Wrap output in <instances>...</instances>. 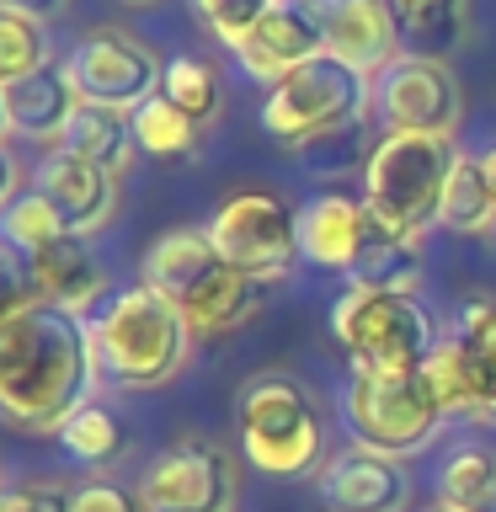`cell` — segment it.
I'll use <instances>...</instances> for the list:
<instances>
[{
	"label": "cell",
	"mask_w": 496,
	"mask_h": 512,
	"mask_svg": "<svg viewBox=\"0 0 496 512\" xmlns=\"http://www.w3.org/2000/svg\"><path fill=\"white\" fill-rule=\"evenodd\" d=\"M96 390V363H91V336L86 320L54 310L38 294L22 299L0 320V416L11 427L54 432L91 400Z\"/></svg>",
	"instance_id": "6da1fadb"
},
{
	"label": "cell",
	"mask_w": 496,
	"mask_h": 512,
	"mask_svg": "<svg viewBox=\"0 0 496 512\" xmlns=\"http://www.w3.org/2000/svg\"><path fill=\"white\" fill-rule=\"evenodd\" d=\"M86 336H91L96 384H112V390H166V384L182 379L192 347H198L182 310L150 283L112 294L86 320Z\"/></svg>",
	"instance_id": "7a4b0ae2"
},
{
	"label": "cell",
	"mask_w": 496,
	"mask_h": 512,
	"mask_svg": "<svg viewBox=\"0 0 496 512\" xmlns=\"http://www.w3.org/2000/svg\"><path fill=\"white\" fill-rule=\"evenodd\" d=\"M235 438L246 464L267 480H304L320 470V454H326L315 395L283 368H267V374H251L240 384Z\"/></svg>",
	"instance_id": "3957f363"
},
{
	"label": "cell",
	"mask_w": 496,
	"mask_h": 512,
	"mask_svg": "<svg viewBox=\"0 0 496 512\" xmlns=\"http://www.w3.org/2000/svg\"><path fill=\"white\" fill-rule=\"evenodd\" d=\"M368 112H374V75L352 70L336 54H315L262 96V128L294 150L352 134V128H363Z\"/></svg>",
	"instance_id": "277c9868"
},
{
	"label": "cell",
	"mask_w": 496,
	"mask_h": 512,
	"mask_svg": "<svg viewBox=\"0 0 496 512\" xmlns=\"http://www.w3.org/2000/svg\"><path fill=\"white\" fill-rule=\"evenodd\" d=\"M459 166L454 139L427 134H384L363 160V208L400 235L432 230L443 219V192Z\"/></svg>",
	"instance_id": "5b68a950"
},
{
	"label": "cell",
	"mask_w": 496,
	"mask_h": 512,
	"mask_svg": "<svg viewBox=\"0 0 496 512\" xmlns=\"http://www.w3.org/2000/svg\"><path fill=\"white\" fill-rule=\"evenodd\" d=\"M342 422L347 443H363L390 459H411L432 448L448 416L432 384L422 379V368H352L342 384Z\"/></svg>",
	"instance_id": "8992f818"
},
{
	"label": "cell",
	"mask_w": 496,
	"mask_h": 512,
	"mask_svg": "<svg viewBox=\"0 0 496 512\" xmlns=\"http://www.w3.org/2000/svg\"><path fill=\"white\" fill-rule=\"evenodd\" d=\"M331 336L352 358V368H422L438 352V320L416 294L358 288L331 304Z\"/></svg>",
	"instance_id": "52a82bcc"
},
{
	"label": "cell",
	"mask_w": 496,
	"mask_h": 512,
	"mask_svg": "<svg viewBox=\"0 0 496 512\" xmlns=\"http://www.w3.org/2000/svg\"><path fill=\"white\" fill-rule=\"evenodd\" d=\"M208 246L219 251V262L246 272L256 283H283L299 262V208H288L278 192H235L214 208V219L203 224Z\"/></svg>",
	"instance_id": "ba28073f"
},
{
	"label": "cell",
	"mask_w": 496,
	"mask_h": 512,
	"mask_svg": "<svg viewBox=\"0 0 496 512\" xmlns=\"http://www.w3.org/2000/svg\"><path fill=\"white\" fill-rule=\"evenodd\" d=\"M139 496L150 512H235L240 475L214 438H176L144 464Z\"/></svg>",
	"instance_id": "9c48e42d"
},
{
	"label": "cell",
	"mask_w": 496,
	"mask_h": 512,
	"mask_svg": "<svg viewBox=\"0 0 496 512\" xmlns=\"http://www.w3.org/2000/svg\"><path fill=\"white\" fill-rule=\"evenodd\" d=\"M374 112L384 134H427L454 139L464 118V91L448 59H416L400 54L384 75H374Z\"/></svg>",
	"instance_id": "30bf717a"
},
{
	"label": "cell",
	"mask_w": 496,
	"mask_h": 512,
	"mask_svg": "<svg viewBox=\"0 0 496 512\" xmlns=\"http://www.w3.org/2000/svg\"><path fill=\"white\" fill-rule=\"evenodd\" d=\"M64 64L75 75L80 102H102V107H123V112L160 96V75H166V59L123 27H91Z\"/></svg>",
	"instance_id": "8fae6325"
},
{
	"label": "cell",
	"mask_w": 496,
	"mask_h": 512,
	"mask_svg": "<svg viewBox=\"0 0 496 512\" xmlns=\"http://www.w3.org/2000/svg\"><path fill=\"white\" fill-rule=\"evenodd\" d=\"M411 480L400 459L347 443L320 464V507L326 512H406Z\"/></svg>",
	"instance_id": "7c38bea8"
},
{
	"label": "cell",
	"mask_w": 496,
	"mask_h": 512,
	"mask_svg": "<svg viewBox=\"0 0 496 512\" xmlns=\"http://www.w3.org/2000/svg\"><path fill=\"white\" fill-rule=\"evenodd\" d=\"M315 54H326V32H320V11L299 6V0H272V11L246 32V43L235 48L240 70H246L256 86H278L288 70L310 64Z\"/></svg>",
	"instance_id": "4fadbf2b"
},
{
	"label": "cell",
	"mask_w": 496,
	"mask_h": 512,
	"mask_svg": "<svg viewBox=\"0 0 496 512\" xmlns=\"http://www.w3.org/2000/svg\"><path fill=\"white\" fill-rule=\"evenodd\" d=\"M32 187L59 208V219H64L70 235H96L112 214H118V171L96 166V160H86V155L48 150Z\"/></svg>",
	"instance_id": "5bb4252c"
},
{
	"label": "cell",
	"mask_w": 496,
	"mask_h": 512,
	"mask_svg": "<svg viewBox=\"0 0 496 512\" xmlns=\"http://www.w3.org/2000/svg\"><path fill=\"white\" fill-rule=\"evenodd\" d=\"M22 267H27L32 294L64 315H75V320H91L102 294H107V267L91 256L86 235H59L54 246L22 256Z\"/></svg>",
	"instance_id": "9a60e30c"
},
{
	"label": "cell",
	"mask_w": 496,
	"mask_h": 512,
	"mask_svg": "<svg viewBox=\"0 0 496 512\" xmlns=\"http://www.w3.org/2000/svg\"><path fill=\"white\" fill-rule=\"evenodd\" d=\"M320 11V32H326V54L363 75H384L400 59L395 22L384 11V0H326Z\"/></svg>",
	"instance_id": "2e32d148"
},
{
	"label": "cell",
	"mask_w": 496,
	"mask_h": 512,
	"mask_svg": "<svg viewBox=\"0 0 496 512\" xmlns=\"http://www.w3.org/2000/svg\"><path fill=\"white\" fill-rule=\"evenodd\" d=\"M0 91H6V123H11V134L43 144V150H59L64 128H70L75 107H80L70 64H43V70L11 80V86H0Z\"/></svg>",
	"instance_id": "e0dca14e"
},
{
	"label": "cell",
	"mask_w": 496,
	"mask_h": 512,
	"mask_svg": "<svg viewBox=\"0 0 496 512\" xmlns=\"http://www.w3.org/2000/svg\"><path fill=\"white\" fill-rule=\"evenodd\" d=\"M368 230V208L347 192H320L299 208V262L326 267V272H352Z\"/></svg>",
	"instance_id": "ac0fdd59"
},
{
	"label": "cell",
	"mask_w": 496,
	"mask_h": 512,
	"mask_svg": "<svg viewBox=\"0 0 496 512\" xmlns=\"http://www.w3.org/2000/svg\"><path fill=\"white\" fill-rule=\"evenodd\" d=\"M176 310H182L192 342H224V336H235L256 310H262V283L246 278V272H235L230 262H219Z\"/></svg>",
	"instance_id": "d6986e66"
},
{
	"label": "cell",
	"mask_w": 496,
	"mask_h": 512,
	"mask_svg": "<svg viewBox=\"0 0 496 512\" xmlns=\"http://www.w3.org/2000/svg\"><path fill=\"white\" fill-rule=\"evenodd\" d=\"M400 38V54L416 59H448L454 48L470 43L475 0H384Z\"/></svg>",
	"instance_id": "ffe728a7"
},
{
	"label": "cell",
	"mask_w": 496,
	"mask_h": 512,
	"mask_svg": "<svg viewBox=\"0 0 496 512\" xmlns=\"http://www.w3.org/2000/svg\"><path fill=\"white\" fill-rule=\"evenodd\" d=\"M454 342L464 379H470V422L475 427H496V299H470L454 315Z\"/></svg>",
	"instance_id": "44dd1931"
},
{
	"label": "cell",
	"mask_w": 496,
	"mask_h": 512,
	"mask_svg": "<svg viewBox=\"0 0 496 512\" xmlns=\"http://www.w3.org/2000/svg\"><path fill=\"white\" fill-rule=\"evenodd\" d=\"M422 240L416 235H400L390 224H379L368 214V230H363V246H358V262H352L347 278L358 288H384V294H416L422 288Z\"/></svg>",
	"instance_id": "7402d4cb"
},
{
	"label": "cell",
	"mask_w": 496,
	"mask_h": 512,
	"mask_svg": "<svg viewBox=\"0 0 496 512\" xmlns=\"http://www.w3.org/2000/svg\"><path fill=\"white\" fill-rule=\"evenodd\" d=\"M214 267H219V251L208 246L203 230H166V235H155L150 251H144L139 283H150V288H160L171 304H182Z\"/></svg>",
	"instance_id": "603a6c76"
},
{
	"label": "cell",
	"mask_w": 496,
	"mask_h": 512,
	"mask_svg": "<svg viewBox=\"0 0 496 512\" xmlns=\"http://www.w3.org/2000/svg\"><path fill=\"white\" fill-rule=\"evenodd\" d=\"M59 150L86 155V160H96V166H107V171L123 176L128 160L139 155V144H134V118H128L123 107L80 102L75 118H70V128H64V139H59Z\"/></svg>",
	"instance_id": "cb8c5ba5"
},
{
	"label": "cell",
	"mask_w": 496,
	"mask_h": 512,
	"mask_svg": "<svg viewBox=\"0 0 496 512\" xmlns=\"http://www.w3.org/2000/svg\"><path fill=\"white\" fill-rule=\"evenodd\" d=\"M59 448L75 464H86V470H112V464L128 454V427H123V416L112 411L107 400L91 395L86 406L59 427Z\"/></svg>",
	"instance_id": "d4e9b609"
},
{
	"label": "cell",
	"mask_w": 496,
	"mask_h": 512,
	"mask_svg": "<svg viewBox=\"0 0 496 512\" xmlns=\"http://www.w3.org/2000/svg\"><path fill=\"white\" fill-rule=\"evenodd\" d=\"M438 502L459 507V512H496V448L459 443L454 454L443 459Z\"/></svg>",
	"instance_id": "484cf974"
},
{
	"label": "cell",
	"mask_w": 496,
	"mask_h": 512,
	"mask_svg": "<svg viewBox=\"0 0 496 512\" xmlns=\"http://www.w3.org/2000/svg\"><path fill=\"white\" fill-rule=\"evenodd\" d=\"M134 144L139 155H155V160H182L198 150V123L187 118L182 107H171L166 96H150V102H139L134 112Z\"/></svg>",
	"instance_id": "4316f807"
},
{
	"label": "cell",
	"mask_w": 496,
	"mask_h": 512,
	"mask_svg": "<svg viewBox=\"0 0 496 512\" xmlns=\"http://www.w3.org/2000/svg\"><path fill=\"white\" fill-rule=\"evenodd\" d=\"M160 96H166L171 107H182L192 123H214L219 118V70L198 54H171L166 59V75H160Z\"/></svg>",
	"instance_id": "83f0119b"
},
{
	"label": "cell",
	"mask_w": 496,
	"mask_h": 512,
	"mask_svg": "<svg viewBox=\"0 0 496 512\" xmlns=\"http://www.w3.org/2000/svg\"><path fill=\"white\" fill-rule=\"evenodd\" d=\"M59 235H70V230H64L59 208L48 203L38 187L16 192V198L6 203V214H0V246H11L16 256H32V251L54 246Z\"/></svg>",
	"instance_id": "f1b7e54d"
},
{
	"label": "cell",
	"mask_w": 496,
	"mask_h": 512,
	"mask_svg": "<svg viewBox=\"0 0 496 512\" xmlns=\"http://www.w3.org/2000/svg\"><path fill=\"white\" fill-rule=\"evenodd\" d=\"M443 230L454 235H486L491 230V203H486V182H480V166L475 155L459 150V166L448 176V192H443Z\"/></svg>",
	"instance_id": "f546056e"
},
{
	"label": "cell",
	"mask_w": 496,
	"mask_h": 512,
	"mask_svg": "<svg viewBox=\"0 0 496 512\" xmlns=\"http://www.w3.org/2000/svg\"><path fill=\"white\" fill-rule=\"evenodd\" d=\"M48 64V32L38 16H22V11H0V86L22 80L32 70Z\"/></svg>",
	"instance_id": "4dcf8cb0"
},
{
	"label": "cell",
	"mask_w": 496,
	"mask_h": 512,
	"mask_svg": "<svg viewBox=\"0 0 496 512\" xmlns=\"http://www.w3.org/2000/svg\"><path fill=\"white\" fill-rule=\"evenodd\" d=\"M422 379L432 384V395H438V406H443V416L448 422H470V379H464V363H459V352H454V342H438V352L422 363Z\"/></svg>",
	"instance_id": "1f68e13d"
},
{
	"label": "cell",
	"mask_w": 496,
	"mask_h": 512,
	"mask_svg": "<svg viewBox=\"0 0 496 512\" xmlns=\"http://www.w3.org/2000/svg\"><path fill=\"white\" fill-rule=\"evenodd\" d=\"M192 11H198V22L214 32L219 43L240 48V43H246V32L272 11V0H192Z\"/></svg>",
	"instance_id": "d6a6232c"
},
{
	"label": "cell",
	"mask_w": 496,
	"mask_h": 512,
	"mask_svg": "<svg viewBox=\"0 0 496 512\" xmlns=\"http://www.w3.org/2000/svg\"><path fill=\"white\" fill-rule=\"evenodd\" d=\"M70 512H150V507H144L139 486H123V480H112V475H96V480H86V486L70 491Z\"/></svg>",
	"instance_id": "836d02e7"
},
{
	"label": "cell",
	"mask_w": 496,
	"mask_h": 512,
	"mask_svg": "<svg viewBox=\"0 0 496 512\" xmlns=\"http://www.w3.org/2000/svg\"><path fill=\"white\" fill-rule=\"evenodd\" d=\"M11 512H70V491L59 480H22L11 486Z\"/></svg>",
	"instance_id": "e575fe53"
},
{
	"label": "cell",
	"mask_w": 496,
	"mask_h": 512,
	"mask_svg": "<svg viewBox=\"0 0 496 512\" xmlns=\"http://www.w3.org/2000/svg\"><path fill=\"white\" fill-rule=\"evenodd\" d=\"M70 0H0V11H22V16H38V22H48V16H59Z\"/></svg>",
	"instance_id": "d590c367"
},
{
	"label": "cell",
	"mask_w": 496,
	"mask_h": 512,
	"mask_svg": "<svg viewBox=\"0 0 496 512\" xmlns=\"http://www.w3.org/2000/svg\"><path fill=\"white\" fill-rule=\"evenodd\" d=\"M475 166H480V182H486V203H491V230H496V144L486 155H475Z\"/></svg>",
	"instance_id": "8d00e7d4"
},
{
	"label": "cell",
	"mask_w": 496,
	"mask_h": 512,
	"mask_svg": "<svg viewBox=\"0 0 496 512\" xmlns=\"http://www.w3.org/2000/svg\"><path fill=\"white\" fill-rule=\"evenodd\" d=\"M11 198H16V160L6 150V139H0V214H6Z\"/></svg>",
	"instance_id": "74e56055"
},
{
	"label": "cell",
	"mask_w": 496,
	"mask_h": 512,
	"mask_svg": "<svg viewBox=\"0 0 496 512\" xmlns=\"http://www.w3.org/2000/svg\"><path fill=\"white\" fill-rule=\"evenodd\" d=\"M11 134V123H6V91H0V139Z\"/></svg>",
	"instance_id": "f35d334b"
},
{
	"label": "cell",
	"mask_w": 496,
	"mask_h": 512,
	"mask_svg": "<svg viewBox=\"0 0 496 512\" xmlns=\"http://www.w3.org/2000/svg\"><path fill=\"white\" fill-rule=\"evenodd\" d=\"M0 512H11V486H0Z\"/></svg>",
	"instance_id": "ab89813d"
},
{
	"label": "cell",
	"mask_w": 496,
	"mask_h": 512,
	"mask_svg": "<svg viewBox=\"0 0 496 512\" xmlns=\"http://www.w3.org/2000/svg\"><path fill=\"white\" fill-rule=\"evenodd\" d=\"M123 6H160V0H123Z\"/></svg>",
	"instance_id": "60d3db41"
},
{
	"label": "cell",
	"mask_w": 496,
	"mask_h": 512,
	"mask_svg": "<svg viewBox=\"0 0 496 512\" xmlns=\"http://www.w3.org/2000/svg\"><path fill=\"white\" fill-rule=\"evenodd\" d=\"M299 6H326V0H299Z\"/></svg>",
	"instance_id": "b9f144b4"
},
{
	"label": "cell",
	"mask_w": 496,
	"mask_h": 512,
	"mask_svg": "<svg viewBox=\"0 0 496 512\" xmlns=\"http://www.w3.org/2000/svg\"><path fill=\"white\" fill-rule=\"evenodd\" d=\"M432 512H459V507H443V502H438V507H432Z\"/></svg>",
	"instance_id": "7bdbcfd3"
},
{
	"label": "cell",
	"mask_w": 496,
	"mask_h": 512,
	"mask_svg": "<svg viewBox=\"0 0 496 512\" xmlns=\"http://www.w3.org/2000/svg\"><path fill=\"white\" fill-rule=\"evenodd\" d=\"M0 486H6V475H0Z\"/></svg>",
	"instance_id": "ee69618b"
}]
</instances>
